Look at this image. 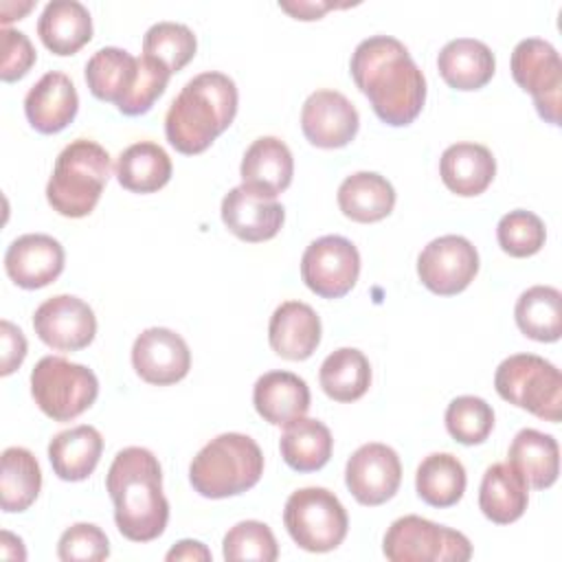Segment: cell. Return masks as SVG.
I'll return each instance as SVG.
<instances>
[{
  "label": "cell",
  "instance_id": "obj_34",
  "mask_svg": "<svg viewBox=\"0 0 562 562\" xmlns=\"http://www.w3.org/2000/svg\"><path fill=\"white\" fill-rule=\"evenodd\" d=\"M465 468L450 452L428 454L415 472L417 496L430 507H452L461 501L465 492Z\"/></svg>",
  "mask_w": 562,
  "mask_h": 562
},
{
  "label": "cell",
  "instance_id": "obj_31",
  "mask_svg": "<svg viewBox=\"0 0 562 562\" xmlns=\"http://www.w3.org/2000/svg\"><path fill=\"white\" fill-rule=\"evenodd\" d=\"M169 154L151 140H140L121 151L116 160V180L132 193H154L171 178Z\"/></svg>",
  "mask_w": 562,
  "mask_h": 562
},
{
  "label": "cell",
  "instance_id": "obj_14",
  "mask_svg": "<svg viewBox=\"0 0 562 562\" xmlns=\"http://www.w3.org/2000/svg\"><path fill=\"white\" fill-rule=\"evenodd\" d=\"M37 338L57 351H79L97 336V316L92 307L72 294L46 299L33 314Z\"/></svg>",
  "mask_w": 562,
  "mask_h": 562
},
{
  "label": "cell",
  "instance_id": "obj_43",
  "mask_svg": "<svg viewBox=\"0 0 562 562\" xmlns=\"http://www.w3.org/2000/svg\"><path fill=\"white\" fill-rule=\"evenodd\" d=\"M2 64H0V79L4 83L22 79L35 64L37 53L31 44V40L15 29L4 26L2 29Z\"/></svg>",
  "mask_w": 562,
  "mask_h": 562
},
{
  "label": "cell",
  "instance_id": "obj_32",
  "mask_svg": "<svg viewBox=\"0 0 562 562\" xmlns=\"http://www.w3.org/2000/svg\"><path fill=\"white\" fill-rule=\"evenodd\" d=\"M279 450L292 470L316 472L329 461L334 439L323 422L303 415L285 426L279 439Z\"/></svg>",
  "mask_w": 562,
  "mask_h": 562
},
{
  "label": "cell",
  "instance_id": "obj_35",
  "mask_svg": "<svg viewBox=\"0 0 562 562\" xmlns=\"http://www.w3.org/2000/svg\"><path fill=\"white\" fill-rule=\"evenodd\" d=\"M518 329L538 342H555L562 336V294L553 285L527 288L514 307Z\"/></svg>",
  "mask_w": 562,
  "mask_h": 562
},
{
  "label": "cell",
  "instance_id": "obj_19",
  "mask_svg": "<svg viewBox=\"0 0 562 562\" xmlns=\"http://www.w3.org/2000/svg\"><path fill=\"white\" fill-rule=\"evenodd\" d=\"M79 110V97L68 75L50 70L24 97V114L40 134H57L66 130Z\"/></svg>",
  "mask_w": 562,
  "mask_h": 562
},
{
  "label": "cell",
  "instance_id": "obj_47",
  "mask_svg": "<svg viewBox=\"0 0 562 562\" xmlns=\"http://www.w3.org/2000/svg\"><path fill=\"white\" fill-rule=\"evenodd\" d=\"M0 9H11V13H7V15H0V20H2V24L7 26L11 20H20L24 13H29L31 9H33V2H24V4H11V2H2L0 4Z\"/></svg>",
  "mask_w": 562,
  "mask_h": 562
},
{
  "label": "cell",
  "instance_id": "obj_18",
  "mask_svg": "<svg viewBox=\"0 0 562 562\" xmlns=\"http://www.w3.org/2000/svg\"><path fill=\"white\" fill-rule=\"evenodd\" d=\"M224 226L248 244H259L277 237L283 226L285 209L274 198H263L244 184L233 187L222 200Z\"/></svg>",
  "mask_w": 562,
  "mask_h": 562
},
{
  "label": "cell",
  "instance_id": "obj_26",
  "mask_svg": "<svg viewBox=\"0 0 562 562\" xmlns=\"http://www.w3.org/2000/svg\"><path fill=\"white\" fill-rule=\"evenodd\" d=\"M529 503V485L509 463H494L485 470L479 487V507L496 525L516 522Z\"/></svg>",
  "mask_w": 562,
  "mask_h": 562
},
{
  "label": "cell",
  "instance_id": "obj_37",
  "mask_svg": "<svg viewBox=\"0 0 562 562\" xmlns=\"http://www.w3.org/2000/svg\"><path fill=\"white\" fill-rule=\"evenodd\" d=\"M198 50V40L187 24L156 22L143 37V55L165 64L169 72L182 70Z\"/></svg>",
  "mask_w": 562,
  "mask_h": 562
},
{
  "label": "cell",
  "instance_id": "obj_27",
  "mask_svg": "<svg viewBox=\"0 0 562 562\" xmlns=\"http://www.w3.org/2000/svg\"><path fill=\"white\" fill-rule=\"evenodd\" d=\"M336 200L342 215L351 222L373 224L391 215L395 206V189L375 171H356L340 182Z\"/></svg>",
  "mask_w": 562,
  "mask_h": 562
},
{
  "label": "cell",
  "instance_id": "obj_2",
  "mask_svg": "<svg viewBox=\"0 0 562 562\" xmlns=\"http://www.w3.org/2000/svg\"><path fill=\"white\" fill-rule=\"evenodd\" d=\"M105 490L114 503L116 529L132 542L156 540L169 520V503L162 494V470L156 454L140 446L116 452L105 476Z\"/></svg>",
  "mask_w": 562,
  "mask_h": 562
},
{
  "label": "cell",
  "instance_id": "obj_42",
  "mask_svg": "<svg viewBox=\"0 0 562 562\" xmlns=\"http://www.w3.org/2000/svg\"><path fill=\"white\" fill-rule=\"evenodd\" d=\"M110 555V542L101 527L92 522H77L68 527L57 542V558L61 562H101Z\"/></svg>",
  "mask_w": 562,
  "mask_h": 562
},
{
  "label": "cell",
  "instance_id": "obj_24",
  "mask_svg": "<svg viewBox=\"0 0 562 562\" xmlns=\"http://www.w3.org/2000/svg\"><path fill=\"white\" fill-rule=\"evenodd\" d=\"M437 68L450 88L470 92L490 83L496 70V59L490 46L481 40L457 37L439 50Z\"/></svg>",
  "mask_w": 562,
  "mask_h": 562
},
{
  "label": "cell",
  "instance_id": "obj_15",
  "mask_svg": "<svg viewBox=\"0 0 562 562\" xmlns=\"http://www.w3.org/2000/svg\"><path fill=\"white\" fill-rule=\"evenodd\" d=\"M132 367L140 380L156 386H169L187 378L191 351L180 334L167 327L140 331L132 345Z\"/></svg>",
  "mask_w": 562,
  "mask_h": 562
},
{
  "label": "cell",
  "instance_id": "obj_17",
  "mask_svg": "<svg viewBox=\"0 0 562 562\" xmlns=\"http://www.w3.org/2000/svg\"><path fill=\"white\" fill-rule=\"evenodd\" d=\"M64 246L44 233H26L11 241L4 252L7 277L24 290H40L53 283L64 270Z\"/></svg>",
  "mask_w": 562,
  "mask_h": 562
},
{
  "label": "cell",
  "instance_id": "obj_38",
  "mask_svg": "<svg viewBox=\"0 0 562 562\" xmlns=\"http://www.w3.org/2000/svg\"><path fill=\"white\" fill-rule=\"evenodd\" d=\"M494 428L492 406L476 395H459L446 408V430L463 446L483 443Z\"/></svg>",
  "mask_w": 562,
  "mask_h": 562
},
{
  "label": "cell",
  "instance_id": "obj_6",
  "mask_svg": "<svg viewBox=\"0 0 562 562\" xmlns=\"http://www.w3.org/2000/svg\"><path fill=\"white\" fill-rule=\"evenodd\" d=\"M496 393L544 419L558 424L562 417V375L555 364L536 353H514L494 373Z\"/></svg>",
  "mask_w": 562,
  "mask_h": 562
},
{
  "label": "cell",
  "instance_id": "obj_9",
  "mask_svg": "<svg viewBox=\"0 0 562 562\" xmlns=\"http://www.w3.org/2000/svg\"><path fill=\"white\" fill-rule=\"evenodd\" d=\"M382 551L391 562H465L472 544L461 531L411 514L391 522Z\"/></svg>",
  "mask_w": 562,
  "mask_h": 562
},
{
  "label": "cell",
  "instance_id": "obj_40",
  "mask_svg": "<svg viewBox=\"0 0 562 562\" xmlns=\"http://www.w3.org/2000/svg\"><path fill=\"white\" fill-rule=\"evenodd\" d=\"M496 239L505 255L525 259L540 252L547 241V228L536 213L516 209L498 220Z\"/></svg>",
  "mask_w": 562,
  "mask_h": 562
},
{
  "label": "cell",
  "instance_id": "obj_8",
  "mask_svg": "<svg viewBox=\"0 0 562 562\" xmlns=\"http://www.w3.org/2000/svg\"><path fill=\"white\" fill-rule=\"evenodd\" d=\"M283 525L301 549L327 553L342 544L349 518L338 496L327 487H301L285 501Z\"/></svg>",
  "mask_w": 562,
  "mask_h": 562
},
{
  "label": "cell",
  "instance_id": "obj_10",
  "mask_svg": "<svg viewBox=\"0 0 562 562\" xmlns=\"http://www.w3.org/2000/svg\"><path fill=\"white\" fill-rule=\"evenodd\" d=\"M512 77L531 94L540 119L560 125L562 61L547 40L527 37L516 44L512 53Z\"/></svg>",
  "mask_w": 562,
  "mask_h": 562
},
{
  "label": "cell",
  "instance_id": "obj_22",
  "mask_svg": "<svg viewBox=\"0 0 562 562\" xmlns=\"http://www.w3.org/2000/svg\"><path fill=\"white\" fill-rule=\"evenodd\" d=\"M255 411L272 426H288L310 408V386L292 371H268L252 389Z\"/></svg>",
  "mask_w": 562,
  "mask_h": 562
},
{
  "label": "cell",
  "instance_id": "obj_7",
  "mask_svg": "<svg viewBox=\"0 0 562 562\" xmlns=\"http://www.w3.org/2000/svg\"><path fill=\"white\" fill-rule=\"evenodd\" d=\"M31 395L46 417L70 422L94 404L99 380L83 364L61 356H44L31 371Z\"/></svg>",
  "mask_w": 562,
  "mask_h": 562
},
{
  "label": "cell",
  "instance_id": "obj_25",
  "mask_svg": "<svg viewBox=\"0 0 562 562\" xmlns=\"http://www.w3.org/2000/svg\"><path fill=\"white\" fill-rule=\"evenodd\" d=\"M37 35L50 53L75 55L92 40L90 11L77 0H53L37 20Z\"/></svg>",
  "mask_w": 562,
  "mask_h": 562
},
{
  "label": "cell",
  "instance_id": "obj_3",
  "mask_svg": "<svg viewBox=\"0 0 562 562\" xmlns=\"http://www.w3.org/2000/svg\"><path fill=\"white\" fill-rule=\"evenodd\" d=\"M237 114V86L217 70H206L189 79L165 114V136L169 145L195 156L206 151L226 132Z\"/></svg>",
  "mask_w": 562,
  "mask_h": 562
},
{
  "label": "cell",
  "instance_id": "obj_39",
  "mask_svg": "<svg viewBox=\"0 0 562 562\" xmlns=\"http://www.w3.org/2000/svg\"><path fill=\"white\" fill-rule=\"evenodd\" d=\"M222 555L228 562H274L279 558V544L266 522L241 520L226 531L222 540Z\"/></svg>",
  "mask_w": 562,
  "mask_h": 562
},
{
  "label": "cell",
  "instance_id": "obj_23",
  "mask_svg": "<svg viewBox=\"0 0 562 562\" xmlns=\"http://www.w3.org/2000/svg\"><path fill=\"white\" fill-rule=\"evenodd\" d=\"M439 176L452 193L474 198L492 184L496 160L481 143H454L439 158Z\"/></svg>",
  "mask_w": 562,
  "mask_h": 562
},
{
  "label": "cell",
  "instance_id": "obj_33",
  "mask_svg": "<svg viewBox=\"0 0 562 562\" xmlns=\"http://www.w3.org/2000/svg\"><path fill=\"white\" fill-rule=\"evenodd\" d=\"M321 389L334 402H356L371 386V364L356 347H340L331 351L318 371Z\"/></svg>",
  "mask_w": 562,
  "mask_h": 562
},
{
  "label": "cell",
  "instance_id": "obj_41",
  "mask_svg": "<svg viewBox=\"0 0 562 562\" xmlns=\"http://www.w3.org/2000/svg\"><path fill=\"white\" fill-rule=\"evenodd\" d=\"M169 77H171V72L165 64H160L147 55H140L138 57V79L134 83V90L116 110L125 116L147 114L154 108L156 99H160L162 92L167 90Z\"/></svg>",
  "mask_w": 562,
  "mask_h": 562
},
{
  "label": "cell",
  "instance_id": "obj_44",
  "mask_svg": "<svg viewBox=\"0 0 562 562\" xmlns=\"http://www.w3.org/2000/svg\"><path fill=\"white\" fill-rule=\"evenodd\" d=\"M0 342H2V367L0 375H11L26 358V338L20 327L9 321L0 323Z\"/></svg>",
  "mask_w": 562,
  "mask_h": 562
},
{
  "label": "cell",
  "instance_id": "obj_11",
  "mask_svg": "<svg viewBox=\"0 0 562 562\" xmlns=\"http://www.w3.org/2000/svg\"><path fill=\"white\" fill-rule=\"evenodd\" d=\"M360 274L358 248L340 235L314 239L301 257V279L321 299H342Z\"/></svg>",
  "mask_w": 562,
  "mask_h": 562
},
{
  "label": "cell",
  "instance_id": "obj_21",
  "mask_svg": "<svg viewBox=\"0 0 562 562\" xmlns=\"http://www.w3.org/2000/svg\"><path fill=\"white\" fill-rule=\"evenodd\" d=\"M270 349L285 360H307L321 342V318L301 301L281 303L268 323Z\"/></svg>",
  "mask_w": 562,
  "mask_h": 562
},
{
  "label": "cell",
  "instance_id": "obj_4",
  "mask_svg": "<svg viewBox=\"0 0 562 562\" xmlns=\"http://www.w3.org/2000/svg\"><path fill=\"white\" fill-rule=\"evenodd\" d=\"M263 474V452L241 432H222L191 461V487L204 498H228L248 492Z\"/></svg>",
  "mask_w": 562,
  "mask_h": 562
},
{
  "label": "cell",
  "instance_id": "obj_28",
  "mask_svg": "<svg viewBox=\"0 0 562 562\" xmlns=\"http://www.w3.org/2000/svg\"><path fill=\"white\" fill-rule=\"evenodd\" d=\"M103 452V437L94 426L81 424L57 432L48 443V461L61 481L88 479Z\"/></svg>",
  "mask_w": 562,
  "mask_h": 562
},
{
  "label": "cell",
  "instance_id": "obj_46",
  "mask_svg": "<svg viewBox=\"0 0 562 562\" xmlns=\"http://www.w3.org/2000/svg\"><path fill=\"white\" fill-rule=\"evenodd\" d=\"M169 562H173V560H202V562H209L213 555H211V551L200 542V540H180V542H176V547H171L169 551H167V555H165Z\"/></svg>",
  "mask_w": 562,
  "mask_h": 562
},
{
  "label": "cell",
  "instance_id": "obj_16",
  "mask_svg": "<svg viewBox=\"0 0 562 562\" xmlns=\"http://www.w3.org/2000/svg\"><path fill=\"white\" fill-rule=\"evenodd\" d=\"M360 127L356 105L338 90H316L301 108L303 136L321 149L349 145Z\"/></svg>",
  "mask_w": 562,
  "mask_h": 562
},
{
  "label": "cell",
  "instance_id": "obj_13",
  "mask_svg": "<svg viewBox=\"0 0 562 562\" xmlns=\"http://www.w3.org/2000/svg\"><path fill=\"white\" fill-rule=\"evenodd\" d=\"M345 483L351 496L367 507H378L395 496L402 483V463L386 443H364L347 461Z\"/></svg>",
  "mask_w": 562,
  "mask_h": 562
},
{
  "label": "cell",
  "instance_id": "obj_36",
  "mask_svg": "<svg viewBox=\"0 0 562 562\" xmlns=\"http://www.w3.org/2000/svg\"><path fill=\"white\" fill-rule=\"evenodd\" d=\"M42 490V470L31 450L11 446L2 452L0 507L7 514L29 509Z\"/></svg>",
  "mask_w": 562,
  "mask_h": 562
},
{
  "label": "cell",
  "instance_id": "obj_45",
  "mask_svg": "<svg viewBox=\"0 0 562 562\" xmlns=\"http://www.w3.org/2000/svg\"><path fill=\"white\" fill-rule=\"evenodd\" d=\"M279 9L290 13L296 20H321L329 9H336L334 2H279Z\"/></svg>",
  "mask_w": 562,
  "mask_h": 562
},
{
  "label": "cell",
  "instance_id": "obj_5",
  "mask_svg": "<svg viewBox=\"0 0 562 562\" xmlns=\"http://www.w3.org/2000/svg\"><path fill=\"white\" fill-rule=\"evenodd\" d=\"M110 176V154L94 140L77 138L59 151L46 184V200L64 217H86L94 211Z\"/></svg>",
  "mask_w": 562,
  "mask_h": 562
},
{
  "label": "cell",
  "instance_id": "obj_12",
  "mask_svg": "<svg viewBox=\"0 0 562 562\" xmlns=\"http://www.w3.org/2000/svg\"><path fill=\"white\" fill-rule=\"evenodd\" d=\"M479 272V252L461 235H441L424 246L417 257V277L439 296L463 292Z\"/></svg>",
  "mask_w": 562,
  "mask_h": 562
},
{
  "label": "cell",
  "instance_id": "obj_1",
  "mask_svg": "<svg viewBox=\"0 0 562 562\" xmlns=\"http://www.w3.org/2000/svg\"><path fill=\"white\" fill-rule=\"evenodd\" d=\"M349 72L382 123L404 127L419 116L426 79L400 40L391 35L362 40L351 55Z\"/></svg>",
  "mask_w": 562,
  "mask_h": 562
},
{
  "label": "cell",
  "instance_id": "obj_29",
  "mask_svg": "<svg viewBox=\"0 0 562 562\" xmlns=\"http://www.w3.org/2000/svg\"><path fill=\"white\" fill-rule=\"evenodd\" d=\"M507 463L522 474L529 487L547 490L560 474V446L547 432L522 428L512 439Z\"/></svg>",
  "mask_w": 562,
  "mask_h": 562
},
{
  "label": "cell",
  "instance_id": "obj_20",
  "mask_svg": "<svg viewBox=\"0 0 562 562\" xmlns=\"http://www.w3.org/2000/svg\"><path fill=\"white\" fill-rule=\"evenodd\" d=\"M241 184L263 198L283 193L294 176V158L290 147L277 136H261L250 143L239 165Z\"/></svg>",
  "mask_w": 562,
  "mask_h": 562
},
{
  "label": "cell",
  "instance_id": "obj_30",
  "mask_svg": "<svg viewBox=\"0 0 562 562\" xmlns=\"http://www.w3.org/2000/svg\"><path fill=\"white\" fill-rule=\"evenodd\" d=\"M138 79V57L125 48H99L86 64V83L92 97L116 108L130 97Z\"/></svg>",
  "mask_w": 562,
  "mask_h": 562
}]
</instances>
